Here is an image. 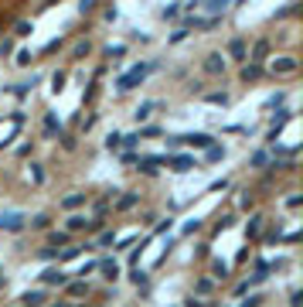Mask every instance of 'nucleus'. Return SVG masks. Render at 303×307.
<instances>
[]
</instances>
